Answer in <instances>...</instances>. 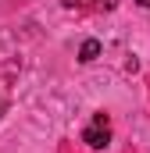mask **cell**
I'll return each mask as SVG.
<instances>
[{"label": "cell", "mask_w": 150, "mask_h": 153, "mask_svg": "<svg viewBox=\"0 0 150 153\" xmlns=\"http://www.w3.org/2000/svg\"><path fill=\"white\" fill-rule=\"evenodd\" d=\"M82 143H86L89 150H104V146L111 143V121H107V114H93V121H89L86 132H82Z\"/></svg>", "instance_id": "1"}, {"label": "cell", "mask_w": 150, "mask_h": 153, "mask_svg": "<svg viewBox=\"0 0 150 153\" xmlns=\"http://www.w3.org/2000/svg\"><path fill=\"white\" fill-rule=\"evenodd\" d=\"M97 57H100V39H86V43L79 46V61H82V64H93Z\"/></svg>", "instance_id": "2"}, {"label": "cell", "mask_w": 150, "mask_h": 153, "mask_svg": "<svg viewBox=\"0 0 150 153\" xmlns=\"http://www.w3.org/2000/svg\"><path fill=\"white\" fill-rule=\"evenodd\" d=\"M64 7H97L100 0H61Z\"/></svg>", "instance_id": "3"}, {"label": "cell", "mask_w": 150, "mask_h": 153, "mask_svg": "<svg viewBox=\"0 0 150 153\" xmlns=\"http://www.w3.org/2000/svg\"><path fill=\"white\" fill-rule=\"evenodd\" d=\"M0 107H4V100H0Z\"/></svg>", "instance_id": "4"}]
</instances>
